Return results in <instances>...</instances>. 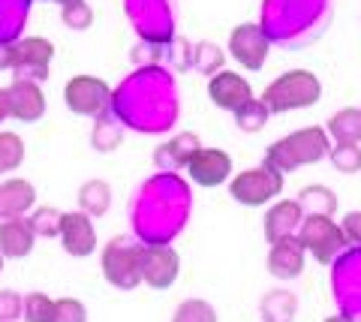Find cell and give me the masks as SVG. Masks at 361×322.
I'll list each match as a JSON object with an SVG mask.
<instances>
[{"label":"cell","mask_w":361,"mask_h":322,"mask_svg":"<svg viewBox=\"0 0 361 322\" xmlns=\"http://www.w3.org/2000/svg\"><path fill=\"white\" fill-rule=\"evenodd\" d=\"M331 151V136L325 127H304L289 132L286 139H277L274 145L265 151V166H271L280 175L298 172L304 166L322 163Z\"/></svg>","instance_id":"obj_1"},{"label":"cell","mask_w":361,"mask_h":322,"mask_svg":"<svg viewBox=\"0 0 361 322\" xmlns=\"http://www.w3.org/2000/svg\"><path fill=\"white\" fill-rule=\"evenodd\" d=\"M172 322H217V310L208 302H202V298H190V302L178 307Z\"/></svg>","instance_id":"obj_28"},{"label":"cell","mask_w":361,"mask_h":322,"mask_svg":"<svg viewBox=\"0 0 361 322\" xmlns=\"http://www.w3.org/2000/svg\"><path fill=\"white\" fill-rule=\"evenodd\" d=\"M341 229H343L346 241H353L361 247V211H349V214L341 220Z\"/></svg>","instance_id":"obj_33"},{"label":"cell","mask_w":361,"mask_h":322,"mask_svg":"<svg viewBox=\"0 0 361 322\" xmlns=\"http://www.w3.org/2000/svg\"><path fill=\"white\" fill-rule=\"evenodd\" d=\"M280 190H283V175L265 163L256 166V169H244L229 181V196L247 208H259L271 202V199L280 196Z\"/></svg>","instance_id":"obj_4"},{"label":"cell","mask_w":361,"mask_h":322,"mask_svg":"<svg viewBox=\"0 0 361 322\" xmlns=\"http://www.w3.org/2000/svg\"><path fill=\"white\" fill-rule=\"evenodd\" d=\"M295 202L301 205L304 214H325V217H331L334 211H337V199H334V193L329 190V187H322V184L304 187L301 196L295 199Z\"/></svg>","instance_id":"obj_20"},{"label":"cell","mask_w":361,"mask_h":322,"mask_svg":"<svg viewBox=\"0 0 361 322\" xmlns=\"http://www.w3.org/2000/svg\"><path fill=\"white\" fill-rule=\"evenodd\" d=\"M58 238H61V247L73 259H87L97 250V229H94V220L85 211H66L61 217Z\"/></svg>","instance_id":"obj_10"},{"label":"cell","mask_w":361,"mask_h":322,"mask_svg":"<svg viewBox=\"0 0 361 322\" xmlns=\"http://www.w3.org/2000/svg\"><path fill=\"white\" fill-rule=\"evenodd\" d=\"M63 103L78 118H106L111 103V87L97 75H73L63 85Z\"/></svg>","instance_id":"obj_5"},{"label":"cell","mask_w":361,"mask_h":322,"mask_svg":"<svg viewBox=\"0 0 361 322\" xmlns=\"http://www.w3.org/2000/svg\"><path fill=\"white\" fill-rule=\"evenodd\" d=\"M199 136L196 132H180V136L163 142V145H157L154 151V163L160 166V169H187L190 157L199 151Z\"/></svg>","instance_id":"obj_17"},{"label":"cell","mask_w":361,"mask_h":322,"mask_svg":"<svg viewBox=\"0 0 361 322\" xmlns=\"http://www.w3.org/2000/svg\"><path fill=\"white\" fill-rule=\"evenodd\" d=\"M331 166L343 175H355L361 172V148L358 145H349V142H337V148L329 151Z\"/></svg>","instance_id":"obj_24"},{"label":"cell","mask_w":361,"mask_h":322,"mask_svg":"<svg viewBox=\"0 0 361 322\" xmlns=\"http://www.w3.org/2000/svg\"><path fill=\"white\" fill-rule=\"evenodd\" d=\"M61 217H63V211L58 208H39V211H33V214L27 217L30 220V226L33 232H37V238H58V229H61Z\"/></svg>","instance_id":"obj_26"},{"label":"cell","mask_w":361,"mask_h":322,"mask_svg":"<svg viewBox=\"0 0 361 322\" xmlns=\"http://www.w3.org/2000/svg\"><path fill=\"white\" fill-rule=\"evenodd\" d=\"M9 118V109H6V94H4V87H0V124Z\"/></svg>","instance_id":"obj_35"},{"label":"cell","mask_w":361,"mask_h":322,"mask_svg":"<svg viewBox=\"0 0 361 322\" xmlns=\"http://www.w3.org/2000/svg\"><path fill=\"white\" fill-rule=\"evenodd\" d=\"M268 109H265V103L262 99H250L247 106H241L238 112H235V124H238L241 130H247V132H256V130H262L265 127V120H268Z\"/></svg>","instance_id":"obj_25"},{"label":"cell","mask_w":361,"mask_h":322,"mask_svg":"<svg viewBox=\"0 0 361 322\" xmlns=\"http://www.w3.org/2000/svg\"><path fill=\"white\" fill-rule=\"evenodd\" d=\"M51 58H54V46L45 37H25V39L13 42L16 79H30V82L49 79Z\"/></svg>","instance_id":"obj_7"},{"label":"cell","mask_w":361,"mask_h":322,"mask_svg":"<svg viewBox=\"0 0 361 322\" xmlns=\"http://www.w3.org/2000/svg\"><path fill=\"white\" fill-rule=\"evenodd\" d=\"M139 250L130 238H111L106 247H103V274L106 280L115 286V290L123 292H133L135 286L142 283V274H139Z\"/></svg>","instance_id":"obj_6"},{"label":"cell","mask_w":361,"mask_h":322,"mask_svg":"<svg viewBox=\"0 0 361 322\" xmlns=\"http://www.w3.org/2000/svg\"><path fill=\"white\" fill-rule=\"evenodd\" d=\"M33 202H37V187L27 178H9L0 184V220L25 217V211H30Z\"/></svg>","instance_id":"obj_16"},{"label":"cell","mask_w":361,"mask_h":322,"mask_svg":"<svg viewBox=\"0 0 361 322\" xmlns=\"http://www.w3.org/2000/svg\"><path fill=\"white\" fill-rule=\"evenodd\" d=\"M49 4H54V0H49Z\"/></svg>","instance_id":"obj_39"},{"label":"cell","mask_w":361,"mask_h":322,"mask_svg":"<svg viewBox=\"0 0 361 322\" xmlns=\"http://www.w3.org/2000/svg\"><path fill=\"white\" fill-rule=\"evenodd\" d=\"M9 118L21 120V124H37L45 115V94L39 91V82L30 79H13V85L4 87Z\"/></svg>","instance_id":"obj_11"},{"label":"cell","mask_w":361,"mask_h":322,"mask_svg":"<svg viewBox=\"0 0 361 322\" xmlns=\"http://www.w3.org/2000/svg\"><path fill=\"white\" fill-rule=\"evenodd\" d=\"M139 274H142V283L151 286V290H169L180 274L178 253L172 247H163V244L142 247L139 250Z\"/></svg>","instance_id":"obj_8"},{"label":"cell","mask_w":361,"mask_h":322,"mask_svg":"<svg viewBox=\"0 0 361 322\" xmlns=\"http://www.w3.org/2000/svg\"><path fill=\"white\" fill-rule=\"evenodd\" d=\"M325 132H329L331 139H337V142L361 145V109H341L337 115H331Z\"/></svg>","instance_id":"obj_19"},{"label":"cell","mask_w":361,"mask_h":322,"mask_svg":"<svg viewBox=\"0 0 361 322\" xmlns=\"http://www.w3.org/2000/svg\"><path fill=\"white\" fill-rule=\"evenodd\" d=\"M304 220V211L295 199H283V202H277L274 208L265 214V238L274 244L280 238H286L295 232V226H301Z\"/></svg>","instance_id":"obj_18"},{"label":"cell","mask_w":361,"mask_h":322,"mask_svg":"<svg viewBox=\"0 0 361 322\" xmlns=\"http://www.w3.org/2000/svg\"><path fill=\"white\" fill-rule=\"evenodd\" d=\"M37 244V232H33L27 217L0 220V253L4 259H25L33 253Z\"/></svg>","instance_id":"obj_15"},{"label":"cell","mask_w":361,"mask_h":322,"mask_svg":"<svg viewBox=\"0 0 361 322\" xmlns=\"http://www.w3.org/2000/svg\"><path fill=\"white\" fill-rule=\"evenodd\" d=\"M0 271H4V253H0Z\"/></svg>","instance_id":"obj_38"},{"label":"cell","mask_w":361,"mask_h":322,"mask_svg":"<svg viewBox=\"0 0 361 322\" xmlns=\"http://www.w3.org/2000/svg\"><path fill=\"white\" fill-rule=\"evenodd\" d=\"M0 70H13V42H0Z\"/></svg>","instance_id":"obj_34"},{"label":"cell","mask_w":361,"mask_h":322,"mask_svg":"<svg viewBox=\"0 0 361 322\" xmlns=\"http://www.w3.org/2000/svg\"><path fill=\"white\" fill-rule=\"evenodd\" d=\"M118 142H121V132L115 127H109L106 118H99L97 130H94V148L97 151H111V148H118Z\"/></svg>","instance_id":"obj_32"},{"label":"cell","mask_w":361,"mask_h":322,"mask_svg":"<svg viewBox=\"0 0 361 322\" xmlns=\"http://www.w3.org/2000/svg\"><path fill=\"white\" fill-rule=\"evenodd\" d=\"M78 205L87 217H103L109 205H111V190L106 181H87L82 187V193H78Z\"/></svg>","instance_id":"obj_21"},{"label":"cell","mask_w":361,"mask_h":322,"mask_svg":"<svg viewBox=\"0 0 361 322\" xmlns=\"http://www.w3.org/2000/svg\"><path fill=\"white\" fill-rule=\"evenodd\" d=\"M63 25L70 30H87L94 25V9H90L85 0H75V4H66L63 6Z\"/></svg>","instance_id":"obj_29"},{"label":"cell","mask_w":361,"mask_h":322,"mask_svg":"<svg viewBox=\"0 0 361 322\" xmlns=\"http://www.w3.org/2000/svg\"><path fill=\"white\" fill-rule=\"evenodd\" d=\"M54 4H61V6H66V4H75V0H54Z\"/></svg>","instance_id":"obj_37"},{"label":"cell","mask_w":361,"mask_h":322,"mask_svg":"<svg viewBox=\"0 0 361 322\" xmlns=\"http://www.w3.org/2000/svg\"><path fill=\"white\" fill-rule=\"evenodd\" d=\"M319 97H322V82L310 70H289L277 75L259 99L265 103L271 115H277V112H295V109H310L319 103Z\"/></svg>","instance_id":"obj_2"},{"label":"cell","mask_w":361,"mask_h":322,"mask_svg":"<svg viewBox=\"0 0 361 322\" xmlns=\"http://www.w3.org/2000/svg\"><path fill=\"white\" fill-rule=\"evenodd\" d=\"M25 322H51L54 316V298L45 292H27L25 295Z\"/></svg>","instance_id":"obj_27"},{"label":"cell","mask_w":361,"mask_h":322,"mask_svg":"<svg viewBox=\"0 0 361 322\" xmlns=\"http://www.w3.org/2000/svg\"><path fill=\"white\" fill-rule=\"evenodd\" d=\"M223 61H226L223 51L214 46V42H196V46H193V66L202 75H208V79L214 73L223 70Z\"/></svg>","instance_id":"obj_23"},{"label":"cell","mask_w":361,"mask_h":322,"mask_svg":"<svg viewBox=\"0 0 361 322\" xmlns=\"http://www.w3.org/2000/svg\"><path fill=\"white\" fill-rule=\"evenodd\" d=\"M271 51V42L265 37V30L247 21V25H238L232 33H229V54L238 61L244 70H262L265 66V58Z\"/></svg>","instance_id":"obj_9"},{"label":"cell","mask_w":361,"mask_h":322,"mask_svg":"<svg viewBox=\"0 0 361 322\" xmlns=\"http://www.w3.org/2000/svg\"><path fill=\"white\" fill-rule=\"evenodd\" d=\"M51 322H87V307L78 298H58Z\"/></svg>","instance_id":"obj_30"},{"label":"cell","mask_w":361,"mask_h":322,"mask_svg":"<svg viewBox=\"0 0 361 322\" xmlns=\"http://www.w3.org/2000/svg\"><path fill=\"white\" fill-rule=\"evenodd\" d=\"M268 271L277 277V280H292L304 271V247L298 235H286L271 244L268 253Z\"/></svg>","instance_id":"obj_14"},{"label":"cell","mask_w":361,"mask_h":322,"mask_svg":"<svg viewBox=\"0 0 361 322\" xmlns=\"http://www.w3.org/2000/svg\"><path fill=\"white\" fill-rule=\"evenodd\" d=\"M298 241H301L304 253H310L319 265H329L346 244L343 229L325 214H307L304 217L301 226H298Z\"/></svg>","instance_id":"obj_3"},{"label":"cell","mask_w":361,"mask_h":322,"mask_svg":"<svg viewBox=\"0 0 361 322\" xmlns=\"http://www.w3.org/2000/svg\"><path fill=\"white\" fill-rule=\"evenodd\" d=\"M25 163V139L18 132L0 130V175H13Z\"/></svg>","instance_id":"obj_22"},{"label":"cell","mask_w":361,"mask_h":322,"mask_svg":"<svg viewBox=\"0 0 361 322\" xmlns=\"http://www.w3.org/2000/svg\"><path fill=\"white\" fill-rule=\"evenodd\" d=\"M187 172L199 187H220L232 178V157L220 148H199L187 163Z\"/></svg>","instance_id":"obj_13"},{"label":"cell","mask_w":361,"mask_h":322,"mask_svg":"<svg viewBox=\"0 0 361 322\" xmlns=\"http://www.w3.org/2000/svg\"><path fill=\"white\" fill-rule=\"evenodd\" d=\"M208 99L217 109L226 112H238L241 106H247L253 99V87L244 75L232 73V70H220L208 79Z\"/></svg>","instance_id":"obj_12"},{"label":"cell","mask_w":361,"mask_h":322,"mask_svg":"<svg viewBox=\"0 0 361 322\" xmlns=\"http://www.w3.org/2000/svg\"><path fill=\"white\" fill-rule=\"evenodd\" d=\"M325 322H353V319H349V316H341V314H337V316H329V319H325Z\"/></svg>","instance_id":"obj_36"},{"label":"cell","mask_w":361,"mask_h":322,"mask_svg":"<svg viewBox=\"0 0 361 322\" xmlns=\"http://www.w3.org/2000/svg\"><path fill=\"white\" fill-rule=\"evenodd\" d=\"M25 314V298L13 290H0V322H18Z\"/></svg>","instance_id":"obj_31"}]
</instances>
